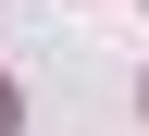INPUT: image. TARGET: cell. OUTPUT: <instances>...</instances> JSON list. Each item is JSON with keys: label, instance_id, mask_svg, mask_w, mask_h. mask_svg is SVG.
I'll use <instances>...</instances> for the list:
<instances>
[{"label": "cell", "instance_id": "obj_1", "mask_svg": "<svg viewBox=\"0 0 149 136\" xmlns=\"http://www.w3.org/2000/svg\"><path fill=\"white\" fill-rule=\"evenodd\" d=\"M13 111H25V99H13V87H0V136H13Z\"/></svg>", "mask_w": 149, "mask_h": 136}]
</instances>
